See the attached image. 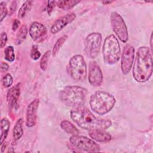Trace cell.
Segmentation results:
<instances>
[{"mask_svg": "<svg viewBox=\"0 0 153 153\" xmlns=\"http://www.w3.org/2000/svg\"><path fill=\"white\" fill-rule=\"evenodd\" d=\"M70 116L79 127L85 130H106L112 126L111 120L97 118L82 106L73 108L70 112Z\"/></svg>", "mask_w": 153, "mask_h": 153, "instance_id": "obj_1", "label": "cell"}, {"mask_svg": "<svg viewBox=\"0 0 153 153\" xmlns=\"http://www.w3.org/2000/svg\"><path fill=\"white\" fill-rule=\"evenodd\" d=\"M27 33V28L26 25H23L17 34V41L16 44H20L26 37Z\"/></svg>", "mask_w": 153, "mask_h": 153, "instance_id": "obj_22", "label": "cell"}, {"mask_svg": "<svg viewBox=\"0 0 153 153\" xmlns=\"http://www.w3.org/2000/svg\"><path fill=\"white\" fill-rule=\"evenodd\" d=\"M0 9H1V20L0 21L2 22L4 19L6 17L8 13V10L6 7V4L4 2H1L0 4Z\"/></svg>", "mask_w": 153, "mask_h": 153, "instance_id": "obj_28", "label": "cell"}, {"mask_svg": "<svg viewBox=\"0 0 153 153\" xmlns=\"http://www.w3.org/2000/svg\"><path fill=\"white\" fill-rule=\"evenodd\" d=\"M50 55V51L48 50L47 51L42 57L41 61H40V67L42 70L45 71L47 68L48 61L49 59V57Z\"/></svg>", "mask_w": 153, "mask_h": 153, "instance_id": "obj_25", "label": "cell"}, {"mask_svg": "<svg viewBox=\"0 0 153 153\" xmlns=\"http://www.w3.org/2000/svg\"><path fill=\"white\" fill-rule=\"evenodd\" d=\"M32 5V1H25L20 8L19 9V13H18V17L19 18H22L25 16V15L27 14V13L30 10Z\"/></svg>", "mask_w": 153, "mask_h": 153, "instance_id": "obj_21", "label": "cell"}, {"mask_svg": "<svg viewBox=\"0 0 153 153\" xmlns=\"http://www.w3.org/2000/svg\"><path fill=\"white\" fill-rule=\"evenodd\" d=\"M29 33L33 41L41 42L47 35V29L42 24L35 22L30 25Z\"/></svg>", "mask_w": 153, "mask_h": 153, "instance_id": "obj_12", "label": "cell"}, {"mask_svg": "<svg viewBox=\"0 0 153 153\" xmlns=\"http://www.w3.org/2000/svg\"><path fill=\"white\" fill-rule=\"evenodd\" d=\"M7 41V35L6 33L2 32L1 34V47L3 48L5 47Z\"/></svg>", "mask_w": 153, "mask_h": 153, "instance_id": "obj_29", "label": "cell"}, {"mask_svg": "<svg viewBox=\"0 0 153 153\" xmlns=\"http://www.w3.org/2000/svg\"><path fill=\"white\" fill-rule=\"evenodd\" d=\"M134 57V49L129 44L124 45L121 55V68L124 74H127L132 67Z\"/></svg>", "mask_w": 153, "mask_h": 153, "instance_id": "obj_10", "label": "cell"}, {"mask_svg": "<svg viewBox=\"0 0 153 153\" xmlns=\"http://www.w3.org/2000/svg\"><path fill=\"white\" fill-rule=\"evenodd\" d=\"M16 5H17L16 4V1H13L11 2V6L10 7V15H11L15 11L16 9V6H17Z\"/></svg>", "mask_w": 153, "mask_h": 153, "instance_id": "obj_32", "label": "cell"}, {"mask_svg": "<svg viewBox=\"0 0 153 153\" xmlns=\"http://www.w3.org/2000/svg\"><path fill=\"white\" fill-rule=\"evenodd\" d=\"M76 18V15L74 13H71L66 14L57 20H56L51 27L50 31L52 33L55 34L60 31L63 27L73 22Z\"/></svg>", "mask_w": 153, "mask_h": 153, "instance_id": "obj_13", "label": "cell"}, {"mask_svg": "<svg viewBox=\"0 0 153 153\" xmlns=\"http://www.w3.org/2000/svg\"><path fill=\"white\" fill-rule=\"evenodd\" d=\"M67 38H68L67 35H63L62 37L59 38V39L56 41V42L55 43V44L53 47V51H52V54H53V56H55L56 54L58 53L60 48L63 45V44H64V42H65V41L66 40Z\"/></svg>", "mask_w": 153, "mask_h": 153, "instance_id": "obj_23", "label": "cell"}, {"mask_svg": "<svg viewBox=\"0 0 153 153\" xmlns=\"http://www.w3.org/2000/svg\"><path fill=\"white\" fill-rule=\"evenodd\" d=\"M90 137L99 142H108L111 140V136L104 130H88Z\"/></svg>", "mask_w": 153, "mask_h": 153, "instance_id": "obj_16", "label": "cell"}, {"mask_svg": "<svg viewBox=\"0 0 153 153\" xmlns=\"http://www.w3.org/2000/svg\"><path fill=\"white\" fill-rule=\"evenodd\" d=\"M55 1H48V5H47V12L50 14L51 12L53 10V8L54 7Z\"/></svg>", "mask_w": 153, "mask_h": 153, "instance_id": "obj_30", "label": "cell"}, {"mask_svg": "<svg viewBox=\"0 0 153 153\" xmlns=\"http://www.w3.org/2000/svg\"><path fill=\"white\" fill-rule=\"evenodd\" d=\"M60 127L65 131H66L68 133L73 135H78L79 134V130L73 124H72L69 121H62L60 123Z\"/></svg>", "mask_w": 153, "mask_h": 153, "instance_id": "obj_17", "label": "cell"}, {"mask_svg": "<svg viewBox=\"0 0 153 153\" xmlns=\"http://www.w3.org/2000/svg\"><path fill=\"white\" fill-rule=\"evenodd\" d=\"M67 71L71 77L78 82L84 81L87 76V65L82 56H72L67 66Z\"/></svg>", "mask_w": 153, "mask_h": 153, "instance_id": "obj_6", "label": "cell"}, {"mask_svg": "<svg viewBox=\"0 0 153 153\" xmlns=\"http://www.w3.org/2000/svg\"><path fill=\"white\" fill-rule=\"evenodd\" d=\"M152 74L151 51L147 47H140L136 53L133 69V76L139 82L147 81Z\"/></svg>", "mask_w": 153, "mask_h": 153, "instance_id": "obj_2", "label": "cell"}, {"mask_svg": "<svg viewBox=\"0 0 153 153\" xmlns=\"http://www.w3.org/2000/svg\"><path fill=\"white\" fill-rule=\"evenodd\" d=\"M9 68V66L7 63H5V62H2L1 63V71L2 72H6Z\"/></svg>", "mask_w": 153, "mask_h": 153, "instance_id": "obj_31", "label": "cell"}, {"mask_svg": "<svg viewBox=\"0 0 153 153\" xmlns=\"http://www.w3.org/2000/svg\"><path fill=\"white\" fill-rule=\"evenodd\" d=\"M40 56H41V53L38 50V46L36 45H33L30 51V57L33 60H36L40 57Z\"/></svg>", "mask_w": 153, "mask_h": 153, "instance_id": "obj_27", "label": "cell"}, {"mask_svg": "<svg viewBox=\"0 0 153 153\" xmlns=\"http://www.w3.org/2000/svg\"><path fill=\"white\" fill-rule=\"evenodd\" d=\"M39 103V99H35L27 106L26 110V124L29 127L34 126L36 121V112Z\"/></svg>", "mask_w": 153, "mask_h": 153, "instance_id": "obj_14", "label": "cell"}, {"mask_svg": "<svg viewBox=\"0 0 153 153\" xmlns=\"http://www.w3.org/2000/svg\"><path fill=\"white\" fill-rule=\"evenodd\" d=\"M85 90L78 85H68L62 89L59 97L61 101L66 105L73 108L83 105Z\"/></svg>", "mask_w": 153, "mask_h": 153, "instance_id": "obj_4", "label": "cell"}, {"mask_svg": "<svg viewBox=\"0 0 153 153\" xmlns=\"http://www.w3.org/2000/svg\"><path fill=\"white\" fill-rule=\"evenodd\" d=\"M88 78L90 84L94 87L100 86L103 82V75L101 69L94 61L90 62L89 63Z\"/></svg>", "mask_w": 153, "mask_h": 153, "instance_id": "obj_11", "label": "cell"}, {"mask_svg": "<svg viewBox=\"0 0 153 153\" xmlns=\"http://www.w3.org/2000/svg\"><path fill=\"white\" fill-rule=\"evenodd\" d=\"M69 141L71 143L78 149L91 152H98L100 150V146L95 142L85 136L73 135L70 137Z\"/></svg>", "mask_w": 153, "mask_h": 153, "instance_id": "obj_8", "label": "cell"}, {"mask_svg": "<svg viewBox=\"0 0 153 153\" xmlns=\"http://www.w3.org/2000/svg\"><path fill=\"white\" fill-rule=\"evenodd\" d=\"M10 127V123L9 120L7 118H2L1 121V144H2L6 139Z\"/></svg>", "mask_w": 153, "mask_h": 153, "instance_id": "obj_18", "label": "cell"}, {"mask_svg": "<svg viewBox=\"0 0 153 153\" xmlns=\"http://www.w3.org/2000/svg\"><path fill=\"white\" fill-rule=\"evenodd\" d=\"M110 20L113 31L123 42H126L128 39V34L122 17L118 13L112 12L110 16Z\"/></svg>", "mask_w": 153, "mask_h": 153, "instance_id": "obj_7", "label": "cell"}, {"mask_svg": "<svg viewBox=\"0 0 153 153\" xmlns=\"http://www.w3.org/2000/svg\"><path fill=\"white\" fill-rule=\"evenodd\" d=\"M85 52L89 58L94 59L96 57L100 50L102 42V35L97 32L90 33L85 40Z\"/></svg>", "mask_w": 153, "mask_h": 153, "instance_id": "obj_9", "label": "cell"}, {"mask_svg": "<svg viewBox=\"0 0 153 153\" xmlns=\"http://www.w3.org/2000/svg\"><path fill=\"white\" fill-rule=\"evenodd\" d=\"M150 47L151 50V52L152 50V33L151 35V38H150Z\"/></svg>", "mask_w": 153, "mask_h": 153, "instance_id": "obj_34", "label": "cell"}, {"mask_svg": "<svg viewBox=\"0 0 153 153\" xmlns=\"http://www.w3.org/2000/svg\"><path fill=\"white\" fill-rule=\"evenodd\" d=\"M79 2L78 1H60L57 2V5L60 8L67 10L72 8Z\"/></svg>", "mask_w": 153, "mask_h": 153, "instance_id": "obj_20", "label": "cell"}, {"mask_svg": "<svg viewBox=\"0 0 153 153\" xmlns=\"http://www.w3.org/2000/svg\"><path fill=\"white\" fill-rule=\"evenodd\" d=\"M5 59L8 62H13L15 59L14 48L13 46H8L4 50Z\"/></svg>", "mask_w": 153, "mask_h": 153, "instance_id": "obj_24", "label": "cell"}, {"mask_svg": "<svg viewBox=\"0 0 153 153\" xmlns=\"http://www.w3.org/2000/svg\"><path fill=\"white\" fill-rule=\"evenodd\" d=\"M20 84L18 83L10 88L7 94V100L11 108H15L18 105V100L20 94Z\"/></svg>", "mask_w": 153, "mask_h": 153, "instance_id": "obj_15", "label": "cell"}, {"mask_svg": "<svg viewBox=\"0 0 153 153\" xmlns=\"http://www.w3.org/2000/svg\"><path fill=\"white\" fill-rule=\"evenodd\" d=\"M20 22L17 20V19H15L14 22H13V26H12V29H13V30H16L17 29H18L19 25H20Z\"/></svg>", "mask_w": 153, "mask_h": 153, "instance_id": "obj_33", "label": "cell"}, {"mask_svg": "<svg viewBox=\"0 0 153 153\" xmlns=\"http://www.w3.org/2000/svg\"><path fill=\"white\" fill-rule=\"evenodd\" d=\"M102 53L105 63L113 65L117 63L120 57V45L118 40L114 35L108 36L104 41Z\"/></svg>", "mask_w": 153, "mask_h": 153, "instance_id": "obj_5", "label": "cell"}, {"mask_svg": "<svg viewBox=\"0 0 153 153\" xmlns=\"http://www.w3.org/2000/svg\"><path fill=\"white\" fill-rule=\"evenodd\" d=\"M115 102L116 100L111 94L99 91L91 95L89 103L93 111L99 115H104L112 110Z\"/></svg>", "mask_w": 153, "mask_h": 153, "instance_id": "obj_3", "label": "cell"}, {"mask_svg": "<svg viewBox=\"0 0 153 153\" xmlns=\"http://www.w3.org/2000/svg\"><path fill=\"white\" fill-rule=\"evenodd\" d=\"M13 82V79L11 74H6L2 79V83L4 87H9L11 85Z\"/></svg>", "mask_w": 153, "mask_h": 153, "instance_id": "obj_26", "label": "cell"}, {"mask_svg": "<svg viewBox=\"0 0 153 153\" xmlns=\"http://www.w3.org/2000/svg\"><path fill=\"white\" fill-rule=\"evenodd\" d=\"M22 122L23 121L22 118L18 120L13 128V135L14 139L16 140L20 139L23 134V131L22 128Z\"/></svg>", "mask_w": 153, "mask_h": 153, "instance_id": "obj_19", "label": "cell"}, {"mask_svg": "<svg viewBox=\"0 0 153 153\" xmlns=\"http://www.w3.org/2000/svg\"><path fill=\"white\" fill-rule=\"evenodd\" d=\"M112 1H103V2H102V3H103V4H105V5L111 4V3H112Z\"/></svg>", "mask_w": 153, "mask_h": 153, "instance_id": "obj_35", "label": "cell"}]
</instances>
